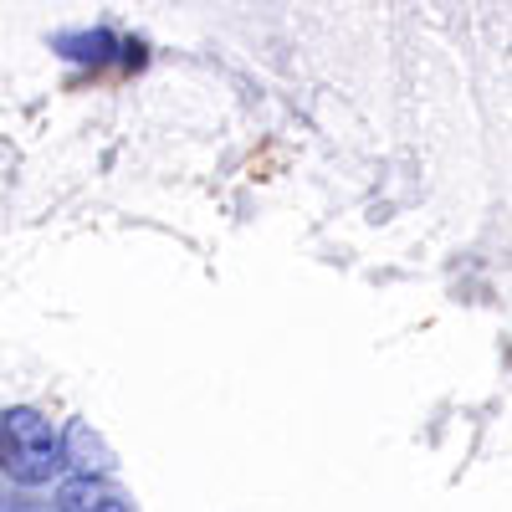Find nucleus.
<instances>
[{
    "mask_svg": "<svg viewBox=\"0 0 512 512\" xmlns=\"http://www.w3.org/2000/svg\"><path fill=\"white\" fill-rule=\"evenodd\" d=\"M57 502L67 512H139L134 502H128V492H118L108 477H67Z\"/></svg>",
    "mask_w": 512,
    "mask_h": 512,
    "instance_id": "f03ea898",
    "label": "nucleus"
},
{
    "mask_svg": "<svg viewBox=\"0 0 512 512\" xmlns=\"http://www.w3.org/2000/svg\"><path fill=\"white\" fill-rule=\"evenodd\" d=\"M0 472L21 487H47L67 472L62 431L31 405H11L0 415Z\"/></svg>",
    "mask_w": 512,
    "mask_h": 512,
    "instance_id": "f257e3e1",
    "label": "nucleus"
},
{
    "mask_svg": "<svg viewBox=\"0 0 512 512\" xmlns=\"http://www.w3.org/2000/svg\"><path fill=\"white\" fill-rule=\"evenodd\" d=\"M57 47H62L72 62H108L113 36H108V31H82V36H62Z\"/></svg>",
    "mask_w": 512,
    "mask_h": 512,
    "instance_id": "20e7f679",
    "label": "nucleus"
},
{
    "mask_svg": "<svg viewBox=\"0 0 512 512\" xmlns=\"http://www.w3.org/2000/svg\"><path fill=\"white\" fill-rule=\"evenodd\" d=\"M62 456H67V466H77V477H103L108 466H113V451L82 420H72L67 431H62Z\"/></svg>",
    "mask_w": 512,
    "mask_h": 512,
    "instance_id": "7ed1b4c3",
    "label": "nucleus"
}]
</instances>
